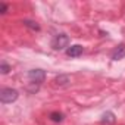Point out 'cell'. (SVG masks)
Wrapping results in <instances>:
<instances>
[{
  "label": "cell",
  "instance_id": "11",
  "mask_svg": "<svg viewBox=\"0 0 125 125\" xmlns=\"http://www.w3.org/2000/svg\"><path fill=\"white\" fill-rule=\"evenodd\" d=\"M6 12H8V5L6 3H0V13L5 15Z\"/></svg>",
  "mask_w": 125,
  "mask_h": 125
},
{
  "label": "cell",
  "instance_id": "10",
  "mask_svg": "<svg viewBox=\"0 0 125 125\" xmlns=\"http://www.w3.org/2000/svg\"><path fill=\"white\" fill-rule=\"evenodd\" d=\"M0 71H2V74H3V75H6V74H8V72L10 71V66H9V65L6 63L5 60L2 62V65H0Z\"/></svg>",
  "mask_w": 125,
  "mask_h": 125
},
{
  "label": "cell",
  "instance_id": "5",
  "mask_svg": "<svg viewBox=\"0 0 125 125\" xmlns=\"http://www.w3.org/2000/svg\"><path fill=\"white\" fill-rule=\"evenodd\" d=\"M125 57V46L124 44H119L113 52H112V59L113 60H121Z\"/></svg>",
  "mask_w": 125,
  "mask_h": 125
},
{
  "label": "cell",
  "instance_id": "3",
  "mask_svg": "<svg viewBox=\"0 0 125 125\" xmlns=\"http://www.w3.org/2000/svg\"><path fill=\"white\" fill-rule=\"evenodd\" d=\"M28 80L31 84H37V85H41L44 81H46V72L43 69H31L28 72Z\"/></svg>",
  "mask_w": 125,
  "mask_h": 125
},
{
  "label": "cell",
  "instance_id": "2",
  "mask_svg": "<svg viewBox=\"0 0 125 125\" xmlns=\"http://www.w3.org/2000/svg\"><path fill=\"white\" fill-rule=\"evenodd\" d=\"M18 96H19L18 90H15V88H3L2 91H0V102H2L3 104L13 103L18 99Z\"/></svg>",
  "mask_w": 125,
  "mask_h": 125
},
{
  "label": "cell",
  "instance_id": "7",
  "mask_svg": "<svg viewBox=\"0 0 125 125\" xmlns=\"http://www.w3.org/2000/svg\"><path fill=\"white\" fill-rule=\"evenodd\" d=\"M116 121V116L113 112H104L102 115V124H113Z\"/></svg>",
  "mask_w": 125,
  "mask_h": 125
},
{
  "label": "cell",
  "instance_id": "4",
  "mask_svg": "<svg viewBox=\"0 0 125 125\" xmlns=\"http://www.w3.org/2000/svg\"><path fill=\"white\" fill-rule=\"evenodd\" d=\"M83 52H84V49L80 44H74V46H71V47L66 49V54L69 57H78V56L83 54Z\"/></svg>",
  "mask_w": 125,
  "mask_h": 125
},
{
  "label": "cell",
  "instance_id": "9",
  "mask_svg": "<svg viewBox=\"0 0 125 125\" xmlns=\"http://www.w3.org/2000/svg\"><path fill=\"white\" fill-rule=\"evenodd\" d=\"M49 118L53 122H62V121H63V113H62V112H52L49 115Z\"/></svg>",
  "mask_w": 125,
  "mask_h": 125
},
{
  "label": "cell",
  "instance_id": "6",
  "mask_svg": "<svg viewBox=\"0 0 125 125\" xmlns=\"http://www.w3.org/2000/svg\"><path fill=\"white\" fill-rule=\"evenodd\" d=\"M54 85L56 87H66V85H69V83H71V80H69V77L68 75H57L56 78H54Z\"/></svg>",
  "mask_w": 125,
  "mask_h": 125
},
{
  "label": "cell",
  "instance_id": "1",
  "mask_svg": "<svg viewBox=\"0 0 125 125\" xmlns=\"http://www.w3.org/2000/svg\"><path fill=\"white\" fill-rule=\"evenodd\" d=\"M69 43H71L69 37L66 34H63V32H60V34H56L53 37V40H52V49L57 50V52L65 50V49L69 47Z\"/></svg>",
  "mask_w": 125,
  "mask_h": 125
},
{
  "label": "cell",
  "instance_id": "8",
  "mask_svg": "<svg viewBox=\"0 0 125 125\" xmlns=\"http://www.w3.org/2000/svg\"><path fill=\"white\" fill-rule=\"evenodd\" d=\"M22 24H24L27 28L32 30V31H40V25H38L35 21H31V19H24V21H22Z\"/></svg>",
  "mask_w": 125,
  "mask_h": 125
}]
</instances>
